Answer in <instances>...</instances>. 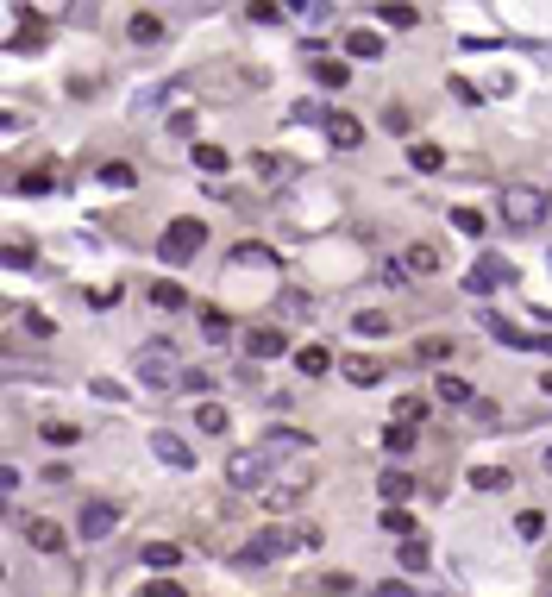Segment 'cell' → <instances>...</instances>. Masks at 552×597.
<instances>
[{
    "mask_svg": "<svg viewBox=\"0 0 552 597\" xmlns=\"http://www.w3.org/2000/svg\"><path fill=\"white\" fill-rule=\"evenodd\" d=\"M138 377H145V390H157V396H170V390H182V359H176V340H145L138 346Z\"/></svg>",
    "mask_w": 552,
    "mask_h": 597,
    "instance_id": "obj_1",
    "label": "cell"
},
{
    "mask_svg": "<svg viewBox=\"0 0 552 597\" xmlns=\"http://www.w3.org/2000/svg\"><path fill=\"white\" fill-rule=\"evenodd\" d=\"M383 535H402V541H414V516H408V509H383Z\"/></svg>",
    "mask_w": 552,
    "mask_h": 597,
    "instance_id": "obj_36",
    "label": "cell"
},
{
    "mask_svg": "<svg viewBox=\"0 0 552 597\" xmlns=\"http://www.w3.org/2000/svg\"><path fill=\"white\" fill-rule=\"evenodd\" d=\"M408 277H414V271H408V264H395V258L383 264V283H389V290H408Z\"/></svg>",
    "mask_w": 552,
    "mask_h": 597,
    "instance_id": "obj_46",
    "label": "cell"
},
{
    "mask_svg": "<svg viewBox=\"0 0 552 597\" xmlns=\"http://www.w3.org/2000/svg\"><path fill=\"white\" fill-rule=\"evenodd\" d=\"M339 371H345V384H377V377H383V365H377V359H364V353H352Z\"/></svg>",
    "mask_w": 552,
    "mask_h": 597,
    "instance_id": "obj_27",
    "label": "cell"
},
{
    "mask_svg": "<svg viewBox=\"0 0 552 597\" xmlns=\"http://www.w3.org/2000/svg\"><path fill=\"white\" fill-rule=\"evenodd\" d=\"M483 327H490L502 346H515V353H546V359H552V327H546V334H527V327H515V321H502V314H483Z\"/></svg>",
    "mask_w": 552,
    "mask_h": 597,
    "instance_id": "obj_6",
    "label": "cell"
},
{
    "mask_svg": "<svg viewBox=\"0 0 552 597\" xmlns=\"http://www.w3.org/2000/svg\"><path fill=\"white\" fill-rule=\"evenodd\" d=\"M170 132H176V139H188V132H195V113L182 107V113H170Z\"/></svg>",
    "mask_w": 552,
    "mask_h": 597,
    "instance_id": "obj_51",
    "label": "cell"
},
{
    "mask_svg": "<svg viewBox=\"0 0 552 597\" xmlns=\"http://www.w3.org/2000/svg\"><path fill=\"white\" fill-rule=\"evenodd\" d=\"M295 371H302V377H326V371H333V353H326V346H302V353H295Z\"/></svg>",
    "mask_w": 552,
    "mask_h": 597,
    "instance_id": "obj_24",
    "label": "cell"
},
{
    "mask_svg": "<svg viewBox=\"0 0 552 597\" xmlns=\"http://www.w3.org/2000/svg\"><path fill=\"white\" fill-rule=\"evenodd\" d=\"M302 446H308V434H302V428H270V434H264V453H270V459L302 453Z\"/></svg>",
    "mask_w": 552,
    "mask_h": 597,
    "instance_id": "obj_19",
    "label": "cell"
},
{
    "mask_svg": "<svg viewBox=\"0 0 552 597\" xmlns=\"http://www.w3.org/2000/svg\"><path fill=\"white\" fill-rule=\"evenodd\" d=\"M546 478H552V446H546Z\"/></svg>",
    "mask_w": 552,
    "mask_h": 597,
    "instance_id": "obj_54",
    "label": "cell"
},
{
    "mask_svg": "<svg viewBox=\"0 0 552 597\" xmlns=\"http://www.w3.org/2000/svg\"><path fill=\"white\" fill-rule=\"evenodd\" d=\"M308 76H314L320 89H352V63H333V57H320V63H308Z\"/></svg>",
    "mask_w": 552,
    "mask_h": 597,
    "instance_id": "obj_17",
    "label": "cell"
},
{
    "mask_svg": "<svg viewBox=\"0 0 552 597\" xmlns=\"http://www.w3.org/2000/svg\"><path fill=\"white\" fill-rule=\"evenodd\" d=\"M446 89H452V95H458V101H464V107H477V101H483V89H477V82H464V76H452V82H446Z\"/></svg>",
    "mask_w": 552,
    "mask_h": 597,
    "instance_id": "obj_45",
    "label": "cell"
},
{
    "mask_svg": "<svg viewBox=\"0 0 552 597\" xmlns=\"http://www.w3.org/2000/svg\"><path fill=\"white\" fill-rule=\"evenodd\" d=\"M509 283H515V264L496 258V252H483L471 271H464V290H471V296H496V290H509Z\"/></svg>",
    "mask_w": 552,
    "mask_h": 597,
    "instance_id": "obj_4",
    "label": "cell"
},
{
    "mask_svg": "<svg viewBox=\"0 0 552 597\" xmlns=\"http://www.w3.org/2000/svg\"><path fill=\"white\" fill-rule=\"evenodd\" d=\"M421 415H427V403H421V396H402V403H395V415H389V422H408V428H414V422H421Z\"/></svg>",
    "mask_w": 552,
    "mask_h": 597,
    "instance_id": "obj_40",
    "label": "cell"
},
{
    "mask_svg": "<svg viewBox=\"0 0 552 597\" xmlns=\"http://www.w3.org/2000/svg\"><path fill=\"white\" fill-rule=\"evenodd\" d=\"M50 189H57V170H50V164H44V170H26V176H19V195H50Z\"/></svg>",
    "mask_w": 552,
    "mask_h": 597,
    "instance_id": "obj_31",
    "label": "cell"
},
{
    "mask_svg": "<svg viewBox=\"0 0 552 597\" xmlns=\"http://www.w3.org/2000/svg\"><path fill=\"white\" fill-rule=\"evenodd\" d=\"M132 164H101V189H132Z\"/></svg>",
    "mask_w": 552,
    "mask_h": 597,
    "instance_id": "obj_38",
    "label": "cell"
},
{
    "mask_svg": "<svg viewBox=\"0 0 552 597\" xmlns=\"http://www.w3.org/2000/svg\"><path fill=\"white\" fill-rule=\"evenodd\" d=\"M26 541H32L38 554H63V547H69V541H63V528H57V522H44V516H32V522H26Z\"/></svg>",
    "mask_w": 552,
    "mask_h": 597,
    "instance_id": "obj_14",
    "label": "cell"
},
{
    "mask_svg": "<svg viewBox=\"0 0 552 597\" xmlns=\"http://www.w3.org/2000/svg\"><path fill=\"white\" fill-rule=\"evenodd\" d=\"M414 353H421L427 365H440V359H452V340H421V346H414Z\"/></svg>",
    "mask_w": 552,
    "mask_h": 597,
    "instance_id": "obj_44",
    "label": "cell"
},
{
    "mask_svg": "<svg viewBox=\"0 0 552 597\" xmlns=\"http://www.w3.org/2000/svg\"><path fill=\"white\" fill-rule=\"evenodd\" d=\"M289 353V334H283V327H251V334H245V359L257 365V359H283Z\"/></svg>",
    "mask_w": 552,
    "mask_h": 597,
    "instance_id": "obj_10",
    "label": "cell"
},
{
    "mask_svg": "<svg viewBox=\"0 0 552 597\" xmlns=\"http://www.w3.org/2000/svg\"><path fill=\"white\" fill-rule=\"evenodd\" d=\"M289 547H302V541H295V535H283V528H264V535H251V541H245V554H239V560H245V566H270V560H283Z\"/></svg>",
    "mask_w": 552,
    "mask_h": 597,
    "instance_id": "obj_7",
    "label": "cell"
},
{
    "mask_svg": "<svg viewBox=\"0 0 552 597\" xmlns=\"http://www.w3.org/2000/svg\"><path fill=\"white\" fill-rule=\"evenodd\" d=\"M195 428H201V434H226V409H220V403H201V409H195Z\"/></svg>",
    "mask_w": 552,
    "mask_h": 597,
    "instance_id": "obj_33",
    "label": "cell"
},
{
    "mask_svg": "<svg viewBox=\"0 0 552 597\" xmlns=\"http://www.w3.org/2000/svg\"><path fill=\"white\" fill-rule=\"evenodd\" d=\"M145 597H182V585H176V578H151Z\"/></svg>",
    "mask_w": 552,
    "mask_h": 597,
    "instance_id": "obj_50",
    "label": "cell"
},
{
    "mask_svg": "<svg viewBox=\"0 0 552 597\" xmlns=\"http://www.w3.org/2000/svg\"><path fill=\"white\" fill-rule=\"evenodd\" d=\"M408 164L421 170V176H433V170H446V145H433V139H414V145H408Z\"/></svg>",
    "mask_w": 552,
    "mask_h": 597,
    "instance_id": "obj_16",
    "label": "cell"
},
{
    "mask_svg": "<svg viewBox=\"0 0 552 597\" xmlns=\"http://www.w3.org/2000/svg\"><path fill=\"white\" fill-rule=\"evenodd\" d=\"M289 126H326V113H320L314 101H295V107H289Z\"/></svg>",
    "mask_w": 552,
    "mask_h": 597,
    "instance_id": "obj_41",
    "label": "cell"
},
{
    "mask_svg": "<svg viewBox=\"0 0 552 597\" xmlns=\"http://www.w3.org/2000/svg\"><path fill=\"white\" fill-rule=\"evenodd\" d=\"M182 390H188V396H201V390H214V377H207V371H195V365H188V371H182Z\"/></svg>",
    "mask_w": 552,
    "mask_h": 597,
    "instance_id": "obj_49",
    "label": "cell"
},
{
    "mask_svg": "<svg viewBox=\"0 0 552 597\" xmlns=\"http://www.w3.org/2000/svg\"><path fill=\"white\" fill-rule=\"evenodd\" d=\"M26 264H32V245L13 239V245H7V271H26Z\"/></svg>",
    "mask_w": 552,
    "mask_h": 597,
    "instance_id": "obj_48",
    "label": "cell"
},
{
    "mask_svg": "<svg viewBox=\"0 0 552 597\" xmlns=\"http://www.w3.org/2000/svg\"><path fill=\"white\" fill-rule=\"evenodd\" d=\"M257 497H264V509H270V516H283V509H295V503H302V485H270V491H257Z\"/></svg>",
    "mask_w": 552,
    "mask_h": 597,
    "instance_id": "obj_26",
    "label": "cell"
},
{
    "mask_svg": "<svg viewBox=\"0 0 552 597\" xmlns=\"http://www.w3.org/2000/svg\"><path fill=\"white\" fill-rule=\"evenodd\" d=\"M201 239H207L201 221H170L164 239H157V258H164V264H188V258L201 252Z\"/></svg>",
    "mask_w": 552,
    "mask_h": 597,
    "instance_id": "obj_5",
    "label": "cell"
},
{
    "mask_svg": "<svg viewBox=\"0 0 552 597\" xmlns=\"http://www.w3.org/2000/svg\"><path fill=\"white\" fill-rule=\"evenodd\" d=\"M515 535H521V541H540V535H546V516H540V509H527V516L515 522Z\"/></svg>",
    "mask_w": 552,
    "mask_h": 597,
    "instance_id": "obj_43",
    "label": "cell"
},
{
    "mask_svg": "<svg viewBox=\"0 0 552 597\" xmlns=\"http://www.w3.org/2000/svg\"><path fill=\"white\" fill-rule=\"evenodd\" d=\"M126 38H132L138 50L164 44V13H132V19H126Z\"/></svg>",
    "mask_w": 552,
    "mask_h": 597,
    "instance_id": "obj_12",
    "label": "cell"
},
{
    "mask_svg": "<svg viewBox=\"0 0 552 597\" xmlns=\"http://www.w3.org/2000/svg\"><path fill=\"white\" fill-rule=\"evenodd\" d=\"M339 44H345V57H364V63L383 57V32H364V26H358V32H345Z\"/></svg>",
    "mask_w": 552,
    "mask_h": 597,
    "instance_id": "obj_18",
    "label": "cell"
},
{
    "mask_svg": "<svg viewBox=\"0 0 552 597\" xmlns=\"http://www.w3.org/2000/svg\"><path fill=\"white\" fill-rule=\"evenodd\" d=\"M352 334H364V340H377V334H389V314H377V308H364V314H352Z\"/></svg>",
    "mask_w": 552,
    "mask_h": 597,
    "instance_id": "obj_32",
    "label": "cell"
},
{
    "mask_svg": "<svg viewBox=\"0 0 552 597\" xmlns=\"http://www.w3.org/2000/svg\"><path fill=\"white\" fill-rule=\"evenodd\" d=\"M26 327H32V334H38V340H50V334H57V321H50L44 308H32V314H26Z\"/></svg>",
    "mask_w": 552,
    "mask_h": 597,
    "instance_id": "obj_47",
    "label": "cell"
},
{
    "mask_svg": "<svg viewBox=\"0 0 552 597\" xmlns=\"http://www.w3.org/2000/svg\"><path fill=\"white\" fill-rule=\"evenodd\" d=\"M395 32H414V26H421V7H395V0H389V7H377Z\"/></svg>",
    "mask_w": 552,
    "mask_h": 597,
    "instance_id": "obj_34",
    "label": "cell"
},
{
    "mask_svg": "<svg viewBox=\"0 0 552 597\" xmlns=\"http://www.w3.org/2000/svg\"><path fill=\"white\" fill-rule=\"evenodd\" d=\"M540 390H546V396H552V371H546V377H540Z\"/></svg>",
    "mask_w": 552,
    "mask_h": 597,
    "instance_id": "obj_53",
    "label": "cell"
},
{
    "mask_svg": "<svg viewBox=\"0 0 552 597\" xmlns=\"http://www.w3.org/2000/svg\"><path fill=\"white\" fill-rule=\"evenodd\" d=\"M201 334L214 340V346H226V340H233V321H226L220 308H201Z\"/></svg>",
    "mask_w": 552,
    "mask_h": 597,
    "instance_id": "obj_29",
    "label": "cell"
},
{
    "mask_svg": "<svg viewBox=\"0 0 552 597\" xmlns=\"http://www.w3.org/2000/svg\"><path fill=\"white\" fill-rule=\"evenodd\" d=\"M414 446H421V440H414L408 422H389V428H383V453H389V459H408Z\"/></svg>",
    "mask_w": 552,
    "mask_h": 597,
    "instance_id": "obj_20",
    "label": "cell"
},
{
    "mask_svg": "<svg viewBox=\"0 0 552 597\" xmlns=\"http://www.w3.org/2000/svg\"><path fill=\"white\" fill-rule=\"evenodd\" d=\"M245 19H257V26H276V19H289V7H276V0H251V7H245Z\"/></svg>",
    "mask_w": 552,
    "mask_h": 597,
    "instance_id": "obj_35",
    "label": "cell"
},
{
    "mask_svg": "<svg viewBox=\"0 0 552 597\" xmlns=\"http://www.w3.org/2000/svg\"><path fill=\"white\" fill-rule=\"evenodd\" d=\"M270 466H276V459L257 446V453H233L226 459V485L233 491H270Z\"/></svg>",
    "mask_w": 552,
    "mask_h": 597,
    "instance_id": "obj_3",
    "label": "cell"
},
{
    "mask_svg": "<svg viewBox=\"0 0 552 597\" xmlns=\"http://www.w3.org/2000/svg\"><path fill=\"white\" fill-rule=\"evenodd\" d=\"M151 453L164 459L170 472H195V446H188L182 434H170V428H157V434H151Z\"/></svg>",
    "mask_w": 552,
    "mask_h": 597,
    "instance_id": "obj_9",
    "label": "cell"
},
{
    "mask_svg": "<svg viewBox=\"0 0 552 597\" xmlns=\"http://www.w3.org/2000/svg\"><path fill=\"white\" fill-rule=\"evenodd\" d=\"M326 139H333L339 151H352V145H364V126H358L352 113H326Z\"/></svg>",
    "mask_w": 552,
    "mask_h": 597,
    "instance_id": "obj_15",
    "label": "cell"
},
{
    "mask_svg": "<svg viewBox=\"0 0 552 597\" xmlns=\"http://www.w3.org/2000/svg\"><path fill=\"white\" fill-rule=\"evenodd\" d=\"M188 158H195V170H207V176H220V170L233 164V151H226V145H207V139H201Z\"/></svg>",
    "mask_w": 552,
    "mask_h": 597,
    "instance_id": "obj_21",
    "label": "cell"
},
{
    "mask_svg": "<svg viewBox=\"0 0 552 597\" xmlns=\"http://www.w3.org/2000/svg\"><path fill=\"white\" fill-rule=\"evenodd\" d=\"M145 566H151V572H170V566H182V547H176V541H145Z\"/></svg>",
    "mask_w": 552,
    "mask_h": 597,
    "instance_id": "obj_25",
    "label": "cell"
},
{
    "mask_svg": "<svg viewBox=\"0 0 552 597\" xmlns=\"http://www.w3.org/2000/svg\"><path fill=\"white\" fill-rule=\"evenodd\" d=\"M151 302H157V308H164V314H182V308H188V290H182V283H170V277H164V283H151Z\"/></svg>",
    "mask_w": 552,
    "mask_h": 597,
    "instance_id": "obj_23",
    "label": "cell"
},
{
    "mask_svg": "<svg viewBox=\"0 0 552 597\" xmlns=\"http://www.w3.org/2000/svg\"><path fill=\"white\" fill-rule=\"evenodd\" d=\"M377 491H383V509H408V497H414V478L389 466V472L377 478Z\"/></svg>",
    "mask_w": 552,
    "mask_h": 597,
    "instance_id": "obj_13",
    "label": "cell"
},
{
    "mask_svg": "<svg viewBox=\"0 0 552 597\" xmlns=\"http://www.w3.org/2000/svg\"><path fill=\"white\" fill-rule=\"evenodd\" d=\"M364 597H408V585H383V591H364Z\"/></svg>",
    "mask_w": 552,
    "mask_h": 597,
    "instance_id": "obj_52",
    "label": "cell"
},
{
    "mask_svg": "<svg viewBox=\"0 0 552 597\" xmlns=\"http://www.w3.org/2000/svg\"><path fill=\"white\" fill-rule=\"evenodd\" d=\"M402 264H408V271H440L446 258H440V245H427V239H421V245H408V258H402Z\"/></svg>",
    "mask_w": 552,
    "mask_h": 597,
    "instance_id": "obj_30",
    "label": "cell"
},
{
    "mask_svg": "<svg viewBox=\"0 0 552 597\" xmlns=\"http://www.w3.org/2000/svg\"><path fill=\"white\" fill-rule=\"evenodd\" d=\"M433 396H440L446 409H471V403H477V384L458 377V371H440V377H433Z\"/></svg>",
    "mask_w": 552,
    "mask_h": 597,
    "instance_id": "obj_11",
    "label": "cell"
},
{
    "mask_svg": "<svg viewBox=\"0 0 552 597\" xmlns=\"http://www.w3.org/2000/svg\"><path fill=\"white\" fill-rule=\"evenodd\" d=\"M546 208H552V202H546V189H533V182H509V189H502V221H509L515 233L540 227Z\"/></svg>",
    "mask_w": 552,
    "mask_h": 597,
    "instance_id": "obj_2",
    "label": "cell"
},
{
    "mask_svg": "<svg viewBox=\"0 0 552 597\" xmlns=\"http://www.w3.org/2000/svg\"><path fill=\"white\" fill-rule=\"evenodd\" d=\"M427 560H433L427 541H402V566H408V572H427Z\"/></svg>",
    "mask_w": 552,
    "mask_h": 597,
    "instance_id": "obj_39",
    "label": "cell"
},
{
    "mask_svg": "<svg viewBox=\"0 0 552 597\" xmlns=\"http://www.w3.org/2000/svg\"><path fill=\"white\" fill-rule=\"evenodd\" d=\"M119 528V503H82V516H76V535L82 541H107Z\"/></svg>",
    "mask_w": 552,
    "mask_h": 597,
    "instance_id": "obj_8",
    "label": "cell"
},
{
    "mask_svg": "<svg viewBox=\"0 0 552 597\" xmlns=\"http://www.w3.org/2000/svg\"><path fill=\"white\" fill-rule=\"evenodd\" d=\"M38 440H44V446H76V440H82V428H76V422H44V428H38Z\"/></svg>",
    "mask_w": 552,
    "mask_h": 597,
    "instance_id": "obj_28",
    "label": "cell"
},
{
    "mask_svg": "<svg viewBox=\"0 0 552 597\" xmlns=\"http://www.w3.org/2000/svg\"><path fill=\"white\" fill-rule=\"evenodd\" d=\"M446 221H452V227H458V233H471V239H477V233H483V214H477V208H452V214H446Z\"/></svg>",
    "mask_w": 552,
    "mask_h": 597,
    "instance_id": "obj_42",
    "label": "cell"
},
{
    "mask_svg": "<svg viewBox=\"0 0 552 597\" xmlns=\"http://www.w3.org/2000/svg\"><path fill=\"white\" fill-rule=\"evenodd\" d=\"M44 38H50V26H19V32H13V44H7V50H38V44H44Z\"/></svg>",
    "mask_w": 552,
    "mask_h": 597,
    "instance_id": "obj_37",
    "label": "cell"
},
{
    "mask_svg": "<svg viewBox=\"0 0 552 597\" xmlns=\"http://www.w3.org/2000/svg\"><path fill=\"white\" fill-rule=\"evenodd\" d=\"M515 478L502 472V466H471V491H490V497H502Z\"/></svg>",
    "mask_w": 552,
    "mask_h": 597,
    "instance_id": "obj_22",
    "label": "cell"
}]
</instances>
